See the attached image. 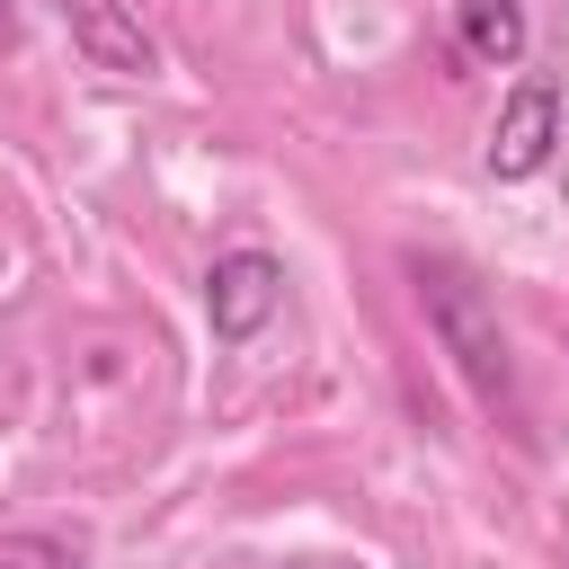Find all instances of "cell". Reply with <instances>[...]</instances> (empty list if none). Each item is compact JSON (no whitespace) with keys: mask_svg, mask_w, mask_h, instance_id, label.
<instances>
[{"mask_svg":"<svg viewBox=\"0 0 569 569\" xmlns=\"http://www.w3.org/2000/svg\"><path fill=\"white\" fill-rule=\"evenodd\" d=\"M0 53H18V9L0 0Z\"/></svg>","mask_w":569,"mask_h":569,"instance_id":"cell-7","label":"cell"},{"mask_svg":"<svg viewBox=\"0 0 569 569\" xmlns=\"http://www.w3.org/2000/svg\"><path fill=\"white\" fill-rule=\"evenodd\" d=\"M0 569H80L71 533H0Z\"/></svg>","mask_w":569,"mask_h":569,"instance_id":"cell-6","label":"cell"},{"mask_svg":"<svg viewBox=\"0 0 569 569\" xmlns=\"http://www.w3.org/2000/svg\"><path fill=\"white\" fill-rule=\"evenodd\" d=\"M276 302H284L276 249H222L204 267V329H213V347H249L276 320Z\"/></svg>","mask_w":569,"mask_h":569,"instance_id":"cell-2","label":"cell"},{"mask_svg":"<svg viewBox=\"0 0 569 569\" xmlns=\"http://www.w3.org/2000/svg\"><path fill=\"white\" fill-rule=\"evenodd\" d=\"M53 18H62L71 53L89 71H107V80H151L160 71V44H151V27L124 0H53Z\"/></svg>","mask_w":569,"mask_h":569,"instance_id":"cell-3","label":"cell"},{"mask_svg":"<svg viewBox=\"0 0 569 569\" xmlns=\"http://www.w3.org/2000/svg\"><path fill=\"white\" fill-rule=\"evenodd\" d=\"M453 36H462L471 62L516 71L525 62V0H453Z\"/></svg>","mask_w":569,"mask_h":569,"instance_id":"cell-5","label":"cell"},{"mask_svg":"<svg viewBox=\"0 0 569 569\" xmlns=\"http://www.w3.org/2000/svg\"><path fill=\"white\" fill-rule=\"evenodd\" d=\"M409 284H418V311H427L436 347L453 356V373H462L498 418H516V365H507V329H498L489 284H480L462 258H409Z\"/></svg>","mask_w":569,"mask_h":569,"instance_id":"cell-1","label":"cell"},{"mask_svg":"<svg viewBox=\"0 0 569 569\" xmlns=\"http://www.w3.org/2000/svg\"><path fill=\"white\" fill-rule=\"evenodd\" d=\"M551 151H560V89L551 80H516L498 124H489V178L516 187V178L551 169Z\"/></svg>","mask_w":569,"mask_h":569,"instance_id":"cell-4","label":"cell"}]
</instances>
